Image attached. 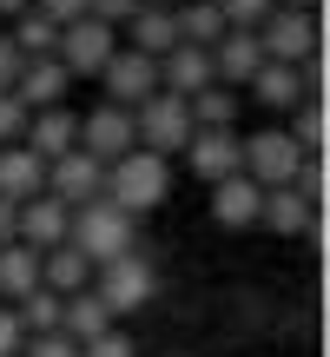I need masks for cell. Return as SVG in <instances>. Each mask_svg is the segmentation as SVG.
Listing matches in <instances>:
<instances>
[{
	"label": "cell",
	"instance_id": "obj_29",
	"mask_svg": "<svg viewBox=\"0 0 330 357\" xmlns=\"http://www.w3.org/2000/svg\"><path fill=\"white\" fill-rule=\"evenodd\" d=\"M291 113H297V126H291L297 153H304V159H317V153H324V132H330V119H324V100H304V106H291Z\"/></svg>",
	"mask_w": 330,
	"mask_h": 357
},
{
	"label": "cell",
	"instance_id": "obj_18",
	"mask_svg": "<svg viewBox=\"0 0 330 357\" xmlns=\"http://www.w3.org/2000/svg\"><path fill=\"white\" fill-rule=\"evenodd\" d=\"M119 47H132V53H146V60H165V53L178 47V26H172V7H139L126 26H119Z\"/></svg>",
	"mask_w": 330,
	"mask_h": 357
},
{
	"label": "cell",
	"instance_id": "obj_41",
	"mask_svg": "<svg viewBox=\"0 0 330 357\" xmlns=\"http://www.w3.org/2000/svg\"><path fill=\"white\" fill-rule=\"evenodd\" d=\"M139 7H178V0H139Z\"/></svg>",
	"mask_w": 330,
	"mask_h": 357
},
{
	"label": "cell",
	"instance_id": "obj_26",
	"mask_svg": "<svg viewBox=\"0 0 330 357\" xmlns=\"http://www.w3.org/2000/svg\"><path fill=\"white\" fill-rule=\"evenodd\" d=\"M13 53H20V60H53V47H60V26H53L47 20V13H33V7H26V13H13Z\"/></svg>",
	"mask_w": 330,
	"mask_h": 357
},
{
	"label": "cell",
	"instance_id": "obj_7",
	"mask_svg": "<svg viewBox=\"0 0 330 357\" xmlns=\"http://www.w3.org/2000/svg\"><path fill=\"white\" fill-rule=\"evenodd\" d=\"M258 47H265L271 66H304L317 53V13H297V7H271V20L258 26Z\"/></svg>",
	"mask_w": 330,
	"mask_h": 357
},
{
	"label": "cell",
	"instance_id": "obj_6",
	"mask_svg": "<svg viewBox=\"0 0 330 357\" xmlns=\"http://www.w3.org/2000/svg\"><path fill=\"white\" fill-rule=\"evenodd\" d=\"M132 139H139V153H152V159L185 153V139H191V113H185V100L152 93V100L132 113Z\"/></svg>",
	"mask_w": 330,
	"mask_h": 357
},
{
	"label": "cell",
	"instance_id": "obj_24",
	"mask_svg": "<svg viewBox=\"0 0 330 357\" xmlns=\"http://www.w3.org/2000/svg\"><path fill=\"white\" fill-rule=\"evenodd\" d=\"M251 100L271 106V113H291V106H304V79H297V66H258L251 73Z\"/></svg>",
	"mask_w": 330,
	"mask_h": 357
},
{
	"label": "cell",
	"instance_id": "obj_23",
	"mask_svg": "<svg viewBox=\"0 0 330 357\" xmlns=\"http://www.w3.org/2000/svg\"><path fill=\"white\" fill-rule=\"evenodd\" d=\"M172 26H178V47H205V53H212L218 40H225V20H218L212 0H178V7H172Z\"/></svg>",
	"mask_w": 330,
	"mask_h": 357
},
{
	"label": "cell",
	"instance_id": "obj_39",
	"mask_svg": "<svg viewBox=\"0 0 330 357\" xmlns=\"http://www.w3.org/2000/svg\"><path fill=\"white\" fill-rule=\"evenodd\" d=\"M278 7H297V13H317V0H278Z\"/></svg>",
	"mask_w": 330,
	"mask_h": 357
},
{
	"label": "cell",
	"instance_id": "obj_27",
	"mask_svg": "<svg viewBox=\"0 0 330 357\" xmlns=\"http://www.w3.org/2000/svg\"><path fill=\"white\" fill-rule=\"evenodd\" d=\"M40 291V252H26V245H7L0 252V298H33Z\"/></svg>",
	"mask_w": 330,
	"mask_h": 357
},
{
	"label": "cell",
	"instance_id": "obj_5",
	"mask_svg": "<svg viewBox=\"0 0 330 357\" xmlns=\"http://www.w3.org/2000/svg\"><path fill=\"white\" fill-rule=\"evenodd\" d=\"M152 291H159V278H152V265H146V252H126V258H113V265L93 271V298H100L113 318L119 311H146Z\"/></svg>",
	"mask_w": 330,
	"mask_h": 357
},
{
	"label": "cell",
	"instance_id": "obj_13",
	"mask_svg": "<svg viewBox=\"0 0 330 357\" xmlns=\"http://www.w3.org/2000/svg\"><path fill=\"white\" fill-rule=\"evenodd\" d=\"M26 153L40 159V166H53V159H66L79 146V113H66V106H53V113H33L26 119Z\"/></svg>",
	"mask_w": 330,
	"mask_h": 357
},
{
	"label": "cell",
	"instance_id": "obj_2",
	"mask_svg": "<svg viewBox=\"0 0 330 357\" xmlns=\"http://www.w3.org/2000/svg\"><path fill=\"white\" fill-rule=\"evenodd\" d=\"M165 192H172V166L152 153H139L132 146L119 166H106V199L119 205L126 218H139V212H152V205H165Z\"/></svg>",
	"mask_w": 330,
	"mask_h": 357
},
{
	"label": "cell",
	"instance_id": "obj_33",
	"mask_svg": "<svg viewBox=\"0 0 330 357\" xmlns=\"http://www.w3.org/2000/svg\"><path fill=\"white\" fill-rule=\"evenodd\" d=\"M20 357H79V344L53 331V337H26V344H20Z\"/></svg>",
	"mask_w": 330,
	"mask_h": 357
},
{
	"label": "cell",
	"instance_id": "obj_31",
	"mask_svg": "<svg viewBox=\"0 0 330 357\" xmlns=\"http://www.w3.org/2000/svg\"><path fill=\"white\" fill-rule=\"evenodd\" d=\"M26 119H33V113H26L13 93H0V146H20L26 139Z\"/></svg>",
	"mask_w": 330,
	"mask_h": 357
},
{
	"label": "cell",
	"instance_id": "obj_16",
	"mask_svg": "<svg viewBox=\"0 0 330 357\" xmlns=\"http://www.w3.org/2000/svg\"><path fill=\"white\" fill-rule=\"evenodd\" d=\"M258 66H265V47H258V33H225V40L212 47V79H218V86H231V93L251 86Z\"/></svg>",
	"mask_w": 330,
	"mask_h": 357
},
{
	"label": "cell",
	"instance_id": "obj_1",
	"mask_svg": "<svg viewBox=\"0 0 330 357\" xmlns=\"http://www.w3.org/2000/svg\"><path fill=\"white\" fill-rule=\"evenodd\" d=\"M66 245H73V252L86 258L93 271H100V265H113V258L139 252V218H126L113 199H93V205H79V212H73Z\"/></svg>",
	"mask_w": 330,
	"mask_h": 357
},
{
	"label": "cell",
	"instance_id": "obj_32",
	"mask_svg": "<svg viewBox=\"0 0 330 357\" xmlns=\"http://www.w3.org/2000/svg\"><path fill=\"white\" fill-rule=\"evenodd\" d=\"M132 351H139V344H132V337L119 331V324H113L106 337H93V344H79V357H132Z\"/></svg>",
	"mask_w": 330,
	"mask_h": 357
},
{
	"label": "cell",
	"instance_id": "obj_36",
	"mask_svg": "<svg viewBox=\"0 0 330 357\" xmlns=\"http://www.w3.org/2000/svg\"><path fill=\"white\" fill-rule=\"evenodd\" d=\"M33 13H47L53 26H66V20H79V13H86V0H33Z\"/></svg>",
	"mask_w": 330,
	"mask_h": 357
},
{
	"label": "cell",
	"instance_id": "obj_38",
	"mask_svg": "<svg viewBox=\"0 0 330 357\" xmlns=\"http://www.w3.org/2000/svg\"><path fill=\"white\" fill-rule=\"evenodd\" d=\"M7 245H13V205L0 199V252H7Z\"/></svg>",
	"mask_w": 330,
	"mask_h": 357
},
{
	"label": "cell",
	"instance_id": "obj_17",
	"mask_svg": "<svg viewBox=\"0 0 330 357\" xmlns=\"http://www.w3.org/2000/svg\"><path fill=\"white\" fill-rule=\"evenodd\" d=\"M185 166L218 185V178H238V132H191L185 139Z\"/></svg>",
	"mask_w": 330,
	"mask_h": 357
},
{
	"label": "cell",
	"instance_id": "obj_19",
	"mask_svg": "<svg viewBox=\"0 0 330 357\" xmlns=\"http://www.w3.org/2000/svg\"><path fill=\"white\" fill-rule=\"evenodd\" d=\"M47 192V166H40L26 146H0V199L7 205H26Z\"/></svg>",
	"mask_w": 330,
	"mask_h": 357
},
{
	"label": "cell",
	"instance_id": "obj_21",
	"mask_svg": "<svg viewBox=\"0 0 330 357\" xmlns=\"http://www.w3.org/2000/svg\"><path fill=\"white\" fill-rule=\"evenodd\" d=\"M93 284V265L73 252V245H53V252H40V291L53 298H79Z\"/></svg>",
	"mask_w": 330,
	"mask_h": 357
},
{
	"label": "cell",
	"instance_id": "obj_15",
	"mask_svg": "<svg viewBox=\"0 0 330 357\" xmlns=\"http://www.w3.org/2000/svg\"><path fill=\"white\" fill-rule=\"evenodd\" d=\"M258 225H271L278 238H304V231H317V205H311L297 185H278V192H265V205H258Z\"/></svg>",
	"mask_w": 330,
	"mask_h": 357
},
{
	"label": "cell",
	"instance_id": "obj_28",
	"mask_svg": "<svg viewBox=\"0 0 330 357\" xmlns=\"http://www.w3.org/2000/svg\"><path fill=\"white\" fill-rule=\"evenodd\" d=\"M60 305H66V298L33 291V298H20V305H13V318H20L26 337H53V331H60Z\"/></svg>",
	"mask_w": 330,
	"mask_h": 357
},
{
	"label": "cell",
	"instance_id": "obj_20",
	"mask_svg": "<svg viewBox=\"0 0 330 357\" xmlns=\"http://www.w3.org/2000/svg\"><path fill=\"white\" fill-rule=\"evenodd\" d=\"M258 205H265V192H258L244 172H238V178H218V185H212V218H218L225 231L258 225Z\"/></svg>",
	"mask_w": 330,
	"mask_h": 357
},
{
	"label": "cell",
	"instance_id": "obj_9",
	"mask_svg": "<svg viewBox=\"0 0 330 357\" xmlns=\"http://www.w3.org/2000/svg\"><path fill=\"white\" fill-rule=\"evenodd\" d=\"M47 199H60L66 212L106 199V166H100V159H86V153L73 146L66 159H53V166H47Z\"/></svg>",
	"mask_w": 330,
	"mask_h": 357
},
{
	"label": "cell",
	"instance_id": "obj_12",
	"mask_svg": "<svg viewBox=\"0 0 330 357\" xmlns=\"http://www.w3.org/2000/svg\"><path fill=\"white\" fill-rule=\"evenodd\" d=\"M205 86H218V79H212V53H205V47H172L159 60V93H172V100H198Z\"/></svg>",
	"mask_w": 330,
	"mask_h": 357
},
{
	"label": "cell",
	"instance_id": "obj_11",
	"mask_svg": "<svg viewBox=\"0 0 330 357\" xmlns=\"http://www.w3.org/2000/svg\"><path fill=\"white\" fill-rule=\"evenodd\" d=\"M66 225H73V212H66L60 199H26L13 205V245H26V252H53V245H66Z\"/></svg>",
	"mask_w": 330,
	"mask_h": 357
},
{
	"label": "cell",
	"instance_id": "obj_22",
	"mask_svg": "<svg viewBox=\"0 0 330 357\" xmlns=\"http://www.w3.org/2000/svg\"><path fill=\"white\" fill-rule=\"evenodd\" d=\"M106 331H113V311L93 298V284H86L79 298H66V305H60V337H73V344H93V337H106Z\"/></svg>",
	"mask_w": 330,
	"mask_h": 357
},
{
	"label": "cell",
	"instance_id": "obj_8",
	"mask_svg": "<svg viewBox=\"0 0 330 357\" xmlns=\"http://www.w3.org/2000/svg\"><path fill=\"white\" fill-rule=\"evenodd\" d=\"M100 79H106V106H119V113H139V106L159 93V60H146V53L119 47L113 60H106Z\"/></svg>",
	"mask_w": 330,
	"mask_h": 357
},
{
	"label": "cell",
	"instance_id": "obj_4",
	"mask_svg": "<svg viewBox=\"0 0 330 357\" xmlns=\"http://www.w3.org/2000/svg\"><path fill=\"white\" fill-rule=\"evenodd\" d=\"M119 53V26L93 20V13H79V20L60 26V47H53V60L66 66V79H93L106 73V60Z\"/></svg>",
	"mask_w": 330,
	"mask_h": 357
},
{
	"label": "cell",
	"instance_id": "obj_35",
	"mask_svg": "<svg viewBox=\"0 0 330 357\" xmlns=\"http://www.w3.org/2000/svg\"><path fill=\"white\" fill-rule=\"evenodd\" d=\"M20 344H26L20 318H13V305H0V357H20Z\"/></svg>",
	"mask_w": 330,
	"mask_h": 357
},
{
	"label": "cell",
	"instance_id": "obj_30",
	"mask_svg": "<svg viewBox=\"0 0 330 357\" xmlns=\"http://www.w3.org/2000/svg\"><path fill=\"white\" fill-rule=\"evenodd\" d=\"M212 7H218V20H225V33H258L278 0H212Z\"/></svg>",
	"mask_w": 330,
	"mask_h": 357
},
{
	"label": "cell",
	"instance_id": "obj_14",
	"mask_svg": "<svg viewBox=\"0 0 330 357\" xmlns=\"http://www.w3.org/2000/svg\"><path fill=\"white\" fill-rule=\"evenodd\" d=\"M66 66L60 60H26L20 79H13V100L26 106V113H53V106H66Z\"/></svg>",
	"mask_w": 330,
	"mask_h": 357
},
{
	"label": "cell",
	"instance_id": "obj_40",
	"mask_svg": "<svg viewBox=\"0 0 330 357\" xmlns=\"http://www.w3.org/2000/svg\"><path fill=\"white\" fill-rule=\"evenodd\" d=\"M26 7H33V0H0V13H26Z\"/></svg>",
	"mask_w": 330,
	"mask_h": 357
},
{
	"label": "cell",
	"instance_id": "obj_25",
	"mask_svg": "<svg viewBox=\"0 0 330 357\" xmlns=\"http://www.w3.org/2000/svg\"><path fill=\"white\" fill-rule=\"evenodd\" d=\"M191 132H238V93L231 86H205L198 100H185Z\"/></svg>",
	"mask_w": 330,
	"mask_h": 357
},
{
	"label": "cell",
	"instance_id": "obj_10",
	"mask_svg": "<svg viewBox=\"0 0 330 357\" xmlns=\"http://www.w3.org/2000/svg\"><path fill=\"white\" fill-rule=\"evenodd\" d=\"M132 113H119V106H93L86 119H79V153L100 159V166H119V159L132 153Z\"/></svg>",
	"mask_w": 330,
	"mask_h": 357
},
{
	"label": "cell",
	"instance_id": "obj_34",
	"mask_svg": "<svg viewBox=\"0 0 330 357\" xmlns=\"http://www.w3.org/2000/svg\"><path fill=\"white\" fill-rule=\"evenodd\" d=\"M86 13H93V20H106V26H126L132 13H139V0H86Z\"/></svg>",
	"mask_w": 330,
	"mask_h": 357
},
{
	"label": "cell",
	"instance_id": "obj_3",
	"mask_svg": "<svg viewBox=\"0 0 330 357\" xmlns=\"http://www.w3.org/2000/svg\"><path fill=\"white\" fill-rule=\"evenodd\" d=\"M297 166H304V153H297V139H291V132H278V126H265V132H251V139H238V172L251 178L258 192L291 185Z\"/></svg>",
	"mask_w": 330,
	"mask_h": 357
},
{
	"label": "cell",
	"instance_id": "obj_37",
	"mask_svg": "<svg viewBox=\"0 0 330 357\" xmlns=\"http://www.w3.org/2000/svg\"><path fill=\"white\" fill-rule=\"evenodd\" d=\"M20 66H26V60L13 53V40L0 33V93H13V79H20Z\"/></svg>",
	"mask_w": 330,
	"mask_h": 357
}]
</instances>
